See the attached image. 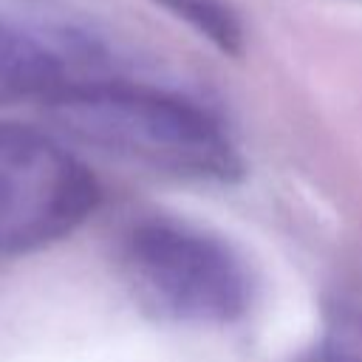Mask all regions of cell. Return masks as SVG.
Segmentation results:
<instances>
[{"mask_svg": "<svg viewBox=\"0 0 362 362\" xmlns=\"http://www.w3.org/2000/svg\"><path fill=\"white\" fill-rule=\"evenodd\" d=\"M122 269L136 303L173 325H232L255 297L246 257L223 235L184 218L136 221L122 240Z\"/></svg>", "mask_w": 362, "mask_h": 362, "instance_id": "cell-2", "label": "cell"}, {"mask_svg": "<svg viewBox=\"0 0 362 362\" xmlns=\"http://www.w3.org/2000/svg\"><path fill=\"white\" fill-rule=\"evenodd\" d=\"M68 59L42 37L0 20V105L28 96L48 99L68 76Z\"/></svg>", "mask_w": 362, "mask_h": 362, "instance_id": "cell-4", "label": "cell"}, {"mask_svg": "<svg viewBox=\"0 0 362 362\" xmlns=\"http://www.w3.org/2000/svg\"><path fill=\"white\" fill-rule=\"evenodd\" d=\"M99 204L88 164L54 136L0 122V255H28L68 238Z\"/></svg>", "mask_w": 362, "mask_h": 362, "instance_id": "cell-3", "label": "cell"}, {"mask_svg": "<svg viewBox=\"0 0 362 362\" xmlns=\"http://www.w3.org/2000/svg\"><path fill=\"white\" fill-rule=\"evenodd\" d=\"M45 102L68 136L153 173L212 184L243 175V158L223 124L178 93L122 79H79Z\"/></svg>", "mask_w": 362, "mask_h": 362, "instance_id": "cell-1", "label": "cell"}, {"mask_svg": "<svg viewBox=\"0 0 362 362\" xmlns=\"http://www.w3.org/2000/svg\"><path fill=\"white\" fill-rule=\"evenodd\" d=\"M322 362H362V308L337 305L322 331Z\"/></svg>", "mask_w": 362, "mask_h": 362, "instance_id": "cell-6", "label": "cell"}, {"mask_svg": "<svg viewBox=\"0 0 362 362\" xmlns=\"http://www.w3.org/2000/svg\"><path fill=\"white\" fill-rule=\"evenodd\" d=\"M223 54L243 51V25L226 0H153Z\"/></svg>", "mask_w": 362, "mask_h": 362, "instance_id": "cell-5", "label": "cell"}]
</instances>
